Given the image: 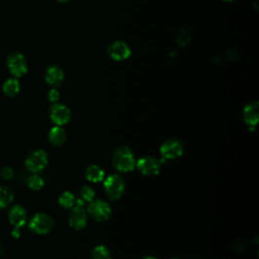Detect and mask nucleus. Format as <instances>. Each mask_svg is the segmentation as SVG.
<instances>
[{
    "mask_svg": "<svg viewBox=\"0 0 259 259\" xmlns=\"http://www.w3.org/2000/svg\"><path fill=\"white\" fill-rule=\"evenodd\" d=\"M112 166L120 172L132 171L136 167V159L132 150L127 146H121L112 154Z\"/></svg>",
    "mask_w": 259,
    "mask_h": 259,
    "instance_id": "obj_1",
    "label": "nucleus"
},
{
    "mask_svg": "<svg viewBox=\"0 0 259 259\" xmlns=\"http://www.w3.org/2000/svg\"><path fill=\"white\" fill-rule=\"evenodd\" d=\"M107 196L111 200H117L122 197L126 190L124 178L119 174H111L104 182Z\"/></svg>",
    "mask_w": 259,
    "mask_h": 259,
    "instance_id": "obj_2",
    "label": "nucleus"
},
{
    "mask_svg": "<svg viewBox=\"0 0 259 259\" xmlns=\"http://www.w3.org/2000/svg\"><path fill=\"white\" fill-rule=\"evenodd\" d=\"M28 227L34 233L45 235L52 231V229L54 228V220L47 214L39 213L31 219Z\"/></svg>",
    "mask_w": 259,
    "mask_h": 259,
    "instance_id": "obj_3",
    "label": "nucleus"
},
{
    "mask_svg": "<svg viewBox=\"0 0 259 259\" xmlns=\"http://www.w3.org/2000/svg\"><path fill=\"white\" fill-rule=\"evenodd\" d=\"M88 214L96 222H106L111 216V209L107 201L103 199H93L88 207Z\"/></svg>",
    "mask_w": 259,
    "mask_h": 259,
    "instance_id": "obj_4",
    "label": "nucleus"
},
{
    "mask_svg": "<svg viewBox=\"0 0 259 259\" xmlns=\"http://www.w3.org/2000/svg\"><path fill=\"white\" fill-rule=\"evenodd\" d=\"M183 144L178 139H168L160 147V154L163 160H172L179 158L183 154Z\"/></svg>",
    "mask_w": 259,
    "mask_h": 259,
    "instance_id": "obj_5",
    "label": "nucleus"
},
{
    "mask_svg": "<svg viewBox=\"0 0 259 259\" xmlns=\"http://www.w3.org/2000/svg\"><path fill=\"white\" fill-rule=\"evenodd\" d=\"M25 167L33 173H38L48 164V154L44 150H35L25 159Z\"/></svg>",
    "mask_w": 259,
    "mask_h": 259,
    "instance_id": "obj_6",
    "label": "nucleus"
},
{
    "mask_svg": "<svg viewBox=\"0 0 259 259\" xmlns=\"http://www.w3.org/2000/svg\"><path fill=\"white\" fill-rule=\"evenodd\" d=\"M6 65L10 73L14 77H22L27 72V65L24 56L21 53H12L8 56Z\"/></svg>",
    "mask_w": 259,
    "mask_h": 259,
    "instance_id": "obj_7",
    "label": "nucleus"
},
{
    "mask_svg": "<svg viewBox=\"0 0 259 259\" xmlns=\"http://www.w3.org/2000/svg\"><path fill=\"white\" fill-rule=\"evenodd\" d=\"M136 166L143 175L153 176L157 175L160 172L161 161L158 160L155 157L146 156L140 158L136 162Z\"/></svg>",
    "mask_w": 259,
    "mask_h": 259,
    "instance_id": "obj_8",
    "label": "nucleus"
},
{
    "mask_svg": "<svg viewBox=\"0 0 259 259\" xmlns=\"http://www.w3.org/2000/svg\"><path fill=\"white\" fill-rule=\"evenodd\" d=\"M50 119L56 126H64L71 120L70 109L61 104H55L50 108Z\"/></svg>",
    "mask_w": 259,
    "mask_h": 259,
    "instance_id": "obj_9",
    "label": "nucleus"
},
{
    "mask_svg": "<svg viewBox=\"0 0 259 259\" xmlns=\"http://www.w3.org/2000/svg\"><path fill=\"white\" fill-rule=\"evenodd\" d=\"M68 221L72 228L75 230H81L85 228L86 224H87V213L83 207L76 205L75 207L71 208Z\"/></svg>",
    "mask_w": 259,
    "mask_h": 259,
    "instance_id": "obj_10",
    "label": "nucleus"
},
{
    "mask_svg": "<svg viewBox=\"0 0 259 259\" xmlns=\"http://www.w3.org/2000/svg\"><path fill=\"white\" fill-rule=\"evenodd\" d=\"M108 53L110 58L114 61H124L131 56V49L125 42H114L108 47Z\"/></svg>",
    "mask_w": 259,
    "mask_h": 259,
    "instance_id": "obj_11",
    "label": "nucleus"
},
{
    "mask_svg": "<svg viewBox=\"0 0 259 259\" xmlns=\"http://www.w3.org/2000/svg\"><path fill=\"white\" fill-rule=\"evenodd\" d=\"M8 219H9L10 224L14 228L20 229V228L23 227L26 223V220H27L26 211L24 210L23 207H22L20 205L14 206L9 210Z\"/></svg>",
    "mask_w": 259,
    "mask_h": 259,
    "instance_id": "obj_12",
    "label": "nucleus"
},
{
    "mask_svg": "<svg viewBox=\"0 0 259 259\" xmlns=\"http://www.w3.org/2000/svg\"><path fill=\"white\" fill-rule=\"evenodd\" d=\"M259 106L256 100L249 103L243 109V119L249 127H255L259 118Z\"/></svg>",
    "mask_w": 259,
    "mask_h": 259,
    "instance_id": "obj_13",
    "label": "nucleus"
},
{
    "mask_svg": "<svg viewBox=\"0 0 259 259\" xmlns=\"http://www.w3.org/2000/svg\"><path fill=\"white\" fill-rule=\"evenodd\" d=\"M45 79L49 85L57 87V86L61 85L64 80V72L58 66H51L46 71Z\"/></svg>",
    "mask_w": 259,
    "mask_h": 259,
    "instance_id": "obj_14",
    "label": "nucleus"
},
{
    "mask_svg": "<svg viewBox=\"0 0 259 259\" xmlns=\"http://www.w3.org/2000/svg\"><path fill=\"white\" fill-rule=\"evenodd\" d=\"M48 138H49V142L51 145L55 147L62 146L66 141L65 130L60 126H56L50 130Z\"/></svg>",
    "mask_w": 259,
    "mask_h": 259,
    "instance_id": "obj_15",
    "label": "nucleus"
},
{
    "mask_svg": "<svg viewBox=\"0 0 259 259\" xmlns=\"http://www.w3.org/2000/svg\"><path fill=\"white\" fill-rule=\"evenodd\" d=\"M105 171L98 165H89L85 170V177L90 182H100L105 179Z\"/></svg>",
    "mask_w": 259,
    "mask_h": 259,
    "instance_id": "obj_16",
    "label": "nucleus"
},
{
    "mask_svg": "<svg viewBox=\"0 0 259 259\" xmlns=\"http://www.w3.org/2000/svg\"><path fill=\"white\" fill-rule=\"evenodd\" d=\"M2 89H3V92L5 95H7L9 97H13L20 92L21 85H20V82L18 81V79L9 78L4 82Z\"/></svg>",
    "mask_w": 259,
    "mask_h": 259,
    "instance_id": "obj_17",
    "label": "nucleus"
},
{
    "mask_svg": "<svg viewBox=\"0 0 259 259\" xmlns=\"http://www.w3.org/2000/svg\"><path fill=\"white\" fill-rule=\"evenodd\" d=\"M13 200L12 192L6 186H0V209L8 207Z\"/></svg>",
    "mask_w": 259,
    "mask_h": 259,
    "instance_id": "obj_18",
    "label": "nucleus"
},
{
    "mask_svg": "<svg viewBox=\"0 0 259 259\" xmlns=\"http://www.w3.org/2000/svg\"><path fill=\"white\" fill-rule=\"evenodd\" d=\"M59 205L64 209H71L75 205V196L70 192H65L59 196Z\"/></svg>",
    "mask_w": 259,
    "mask_h": 259,
    "instance_id": "obj_19",
    "label": "nucleus"
},
{
    "mask_svg": "<svg viewBox=\"0 0 259 259\" xmlns=\"http://www.w3.org/2000/svg\"><path fill=\"white\" fill-rule=\"evenodd\" d=\"M90 259H111L109 250L104 245L95 246L90 255Z\"/></svg>",
    "mask_w": 259,
    "mask_h": 259,
    "instance_id": "obj_20",
    "label": "nucleus"
},
{
    "mask_svg": "<svg viewBox=\"0 0 259 259\" xmlns=\"http://www.w3.org/2000/svg\"><path fill=\"white\" fill-rule=\"evenodd\" d=\"M26 183L28 188H30L32 191H40L43 189V186H44L45 181L40 175L33 174L27 178Z\"/></svg>",
    "mask_w": 259,
    "mask_h": 259,
    "instance_id": "obj_21",
    "label": "nucleus"
},
{
    "mask_svg": "<svg viewBox=\"0 0 259 259\" xmlns=\"http://www.w3.org/2000/svg\"><path fill=\"white\" fill-rule=\"evenodd\" d=\"M81 196L85 201H92L94 199L95 196V193L93 191L92 188L88 185H84L83 188L81 189Z\"/></svg>",
    "mask_w": 259,
    "mask_h": 259,
    "instance_id": "obj_22",
    "label": "nucleus"
},
{
    "mask_svg": "<svg viewBox=\"0 0 259 259\" xmlns=\"http://www.w3.org/2000/svg\"><path fill=\"white\" fill-rule=\"evenodd\" d=\"M0 174L4 179H10L13 176V170L10 167H3L0 171Z\"/></svg>",
    "mask_w": 259,
    "mask_h": 259,
    "instance_id": "obj_23",
    "label": "nucleus"
},
{
    "mask_svg": "<svg viewBox=\"0 0 259 259\" xmlns=\"http://www.w3.org/2000/svg\"><path fill=\"white\" fill-rule=\"evenodd\" d=\"M48 97H49V100H50L51 103H56V102H58L59 98H60L59 91L57 90V89H51V90L49 91Z\"/></svg>",
    "mask_w": 259,
    "mask_h": 259,
    "instance_id": "obj_24",
    "label": "nucleus"
},
{
    "mask_svg": "<svg viewBox=\"0 0 259 259\" xmlns=\"http://www.w3.org/2000/svg\"><path fill=\"white\" fill-rule=\"evenodd\" d=\"M12 236H13L14 238H19V237L21 236L19 229H14V230H13V231H12Z\"/></svg>",
    "mask_w": 259,
    "mask_h": 259,
    "instance_id": "obj_25",
    "label": "nucleus"
},
{
    "mask_svg": "<svg viewBox=\"0 0 259 259\" xmlns=\"http://www.w3.org/2000/svg\"><path fill=\"white\" fill-rule=\"evenodd\" d=\"M2 251H3V246H2V243H1V241H0V255L2 254Z\"/></svg>",
    "mask_w": 259,
    "mask_h": 259,
    "instance_id": "obj_26",
    "label": "nucleus"
},
{
    "mask_svg": "<svg viewBox=\"0 0 259 259\" xmlns=\"http://www.w3.org/2000/svg\"><path fill=\"white\" fill-rule=\"evenodd\" d=\"M143 259H157V258L153 257V256H146V257H144Z\"/></svg>",
    "mask_w": 259,
    "mask_h": 259,
    "instance_id": "obj_27",
    "label": "nucleus"
},
{
    "mask_svg": "<svg viewBox=\"0 0 259 259\" xmlns=\"http://www.w3.org/2000/svg\"><path fill=\"white\" fill-rule=\"evenodd\" d=\"M58 1H59V2H61V3H64V2H68L69 0H58Z\"/></svg>",
    "mask_w": 259,
    "mask_h": 259,
    "instance_id": "obj_28",
    "label": "nucleus"
},
{
    "mask_svg": "<svg viewBox=\"0 0 259 259\" xmlns=\"http://www.w3.org/2000/svg\"><path fill=\"white\" fill-rule=\"evenodd\" d=\"M224 1H233V0H224Z\"/></svg>",
    "mask_w": 259,
    "mask_h": 259,
    "instance_id": "obj_29",
    "label": "nucleus"
},
{
    "mask_svg": "<svg viewBox=\"0 0 259 259\" xmlns=\"http://www.w3.org/2000/svg\"><path fill=\"white\" fill-rule=\"evenodd\" d=\"M172 259H178V258H172Z\"/></svg>",
    "mask_w": 259,
    "mask_h": 259,
    "instance_id": "obj_30",
    "label": "nucleus"
}]
</instances>
